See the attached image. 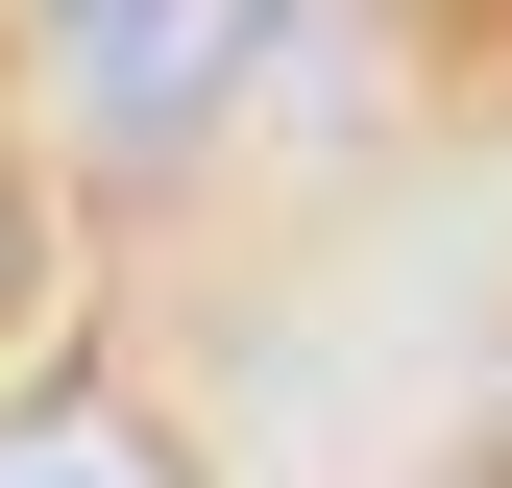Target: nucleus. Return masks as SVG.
<instances>
[{"instance_id":"nucleus-1","label":"nucleus","mask_w":512,"mask_h":488,"mask_svg":"<svg viewBox=\"0 0 512 488\" xmlns=\"http://www.w3.org/2000/svg\"><path fill=\"white\" fill-rule=\"evenodd\" d=\"M49 25H74V74H98V122H122V147H171V122H196L244 49H269V0H49Z\"/></svg>"},{"instance_id":"nucleus-2","label":"nucleus","mask_w":512,"mask_h":488,"mask_svg":"<svg viewBox=\"0 0 512 488\" xmlns=\"http://www.w3.org/2000/svg\"><path fill=\"white\" fill-rule=\"evenodd\" d=\"M0 488H171V464L122 440V415H25V440H0Z\"/></svg>"},{"instance_id":"nucleus-3","label":"nucleus","mask_w":512,"mask_h":488,"mask_svg":"<svg viewBox=\"0 0 512 488\" xmlns=\"http://www.w3.org/2000/svg\"><path fill=\"white\" fill-rule=\"evenodd\" d=\"M25 293H49V196L0 171V318H25Z\"/></svg>"}]
</instances>
